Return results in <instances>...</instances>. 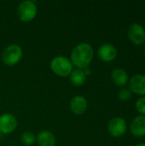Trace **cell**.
<instances>
[{
  "label": "cell",
  "instance_id": "cell-1",
  "mask_svg": "<svg viewBox=\"0 0 145 146\" xmlns=\"http://www.w3.org/2000/svg\"><path fill=\"white\" fill-rule=\"evenodd\" d=\"M93 56L94 50L92 46L88 43H80L72 50L70 61L76 68L84 69L91 65Z\"/></svg>",
  "mask_w": 145,
  "mask_h": 146
},
{
  "label": "cell",
  "instance_id": "cell-2",
  "mask_svg": "<svg viewBox=\"0 0 145 146\" xmlns=\"http://www.w3.org/2000/svg\"><path fill=\"white\" fill-rule=\"evenodd\" d=\"M50 66V69L56 75L63 78L69 76L73 69V66L70 59L62 56H58L54 57L51 60Z\"/></svg>",
  "mask_w": 145,
  "mask_h": 146
},
{
  "label": "cell",
  "instance_id": "cell-3",
  "mask_svg": "<svg viewBox=\"0 0 145 146\" xmlns=\"http://www.w3.org/2000/svg\"><path fill=\"white\" fill-rule=\"evenodd\" d=\"M16 12L17 16L21 21L29 22L36 17L38 9L34 2L26 0L19 3Z\"/></svg>",
  "mask_w": 145,
  "mask_h": 146
},
{
  "label": "cell",
  "instance_id": "cell-4",
  "mask_svg": "<svg viewBox=\"0 0 145 146\" xmlns=\"http://www.w3.org/2000/svg\"><path fill=\"white\" fill-rule=\"evenodd\" d=\"M23 50L18 44H10L7 46L2 54V60L7 66H15L21 59Z\"/></svg>",
  "mask_w": 145,
  "mask_h": 146
},
{
  "label": "cell",
  "instance_id": "cell-5",
  "mask_svg": "<svg viewBox=\"0 0 145 146\" xmlns=\"http://www.w3.org/2000/svg\"><path fill=\"white\" fill-rule=\"evenodd\" d=\"M127 36L132 44L141 45L145 43L144 27L138 23H133L128 27Z\"/></svg>",
  "mask_w": 145,
  "mask_h": 146
},
{
  "label": "cell",
  "instance_id": "cell-6",
  "mask_svg": "<svg viewBox=\"0 0 145 146\" xmlns=\"http://www.w3.org/2000/svg\"><path fill=\"white\" fill-rule=\"evenodd\" d=\"M126 122L121 117H114L108 124V131L109 134L115 138L123 136L126 132Z\"/></svg>",
  "mask_w": 145,
  "mask_h": 146
},
{
  "label": "cell",
  "instance_id": "cell-7",
  "mask_svg": "<svg viewBox=\"0 0 145 146\" xmlns=\"http://www.w3.org/2000/svg\"><path fill=\"white\" fill-rule=\"evenodd\" d=\"M17 127V120L12 114L5 113L0 115V133L9 134Z\"/></svg>",
  "mask_w": 145,
  "mask_h": 146
},
{
  "label": "cell",
  "instance_id": "cell-8",
  "mask_svg": "<svg viewBox=\"0 0 145 146\" xmlns=\"http://www.w3.org/2000/svg\"><path fill=\"white\" fill-rule=\"evenodd\" d=\"M129 90L137 95H145V75L140 74L133 75L129 81Z\"/></svg>",
  "mask_w": 145,
  "mask_h": 146
},
{
  "label": "cell",
  "instance_id": "cell-9",
  "mask_svg": "<svg viewBox=\"0 0 145 146\" xmlns=\"http://www.w3.org/2000/svg\"><path fill=\"white\" fill-rule=\"evenodd\" d=\"M97 55L103 62H110L116 58L117 50L111 44H103L99 47L97 50Z\"/></svg>",
  "mask_w": 145,
  "mask_h": 146
},
{
  "label": "cell",
  "instance_id": "cell-10",
  "mask_svg": "<svg viewBox=\"0 0 145 146\" xmlns=\"http://www.w3.org/2000/svg\"><path fill=\"white\" fill-rule=\"evenodd\" d=\"M87 105L88 104L85 98L80 95L73 97L69 103V108L71 111L76 115H83L87 110Z\"/></svg>",
  "mask_w": 145,
  "mask_h": 146
},
{
  "label": "cell",
  "instance_id": "cell-11",
  "mask_svg": "<svg viewBox=\"0 0 145 146\" xmlns=\"http://www.w3.org/2000/svg\"><path fill=\"white\" fill-rule=\"evenodd\" d=\"M131 133L136 138L145 136V115H138L134 118L130 126Z\"/></svg>",
  "mask_w": 145,
  "mask_h": 146
},
{
  "label": "cell",
  "instance_id": "cell-12",
  "mask_svg": "<svg viewBox=\"0 0 145 146\" xmlns=\"http://www.w3.org/2000/svg\"><path fill=\"white\" fill-rule=\"evenodd\" d=\"M36 141L39 146H55L56 144V136L48 130L41 131L36 136Z\"/></svg>",
  "mask_w": 145,
  "mask_h": 146
},
{
  "label": "cell",
  "instance_id": "cell-13",
  "mask_svg": "<svg viewBox=\"0 0 145 146\" xmlns=\"http://www.w3.org/2000/svg\"><path fill=\"white\" fill-rule=\"evenodd\" d=\"M111 78H112V80L113 82L120 86V87H123L125 86L127 82H128V74L127 72L123 69V68H115L112 74H111Z\"/></svg>",
  "mask_w": 145,
  "mask_h": 146
},
{
  "label": "cell",
  "instance_id": "cell-14",
  "mask_svg": "<svg viewBox=\"0 0 145 146\" xmlns=\"http://www.w3.org/2000/svg\"><path fill=\"white\" fill-rule=\"evenodd\" d=\"M69 78L70 81L74 86H81L85 84L86 80V76L83 69L79 68H73L69 75Z\"/></svg>",
  "mask_w": 145,
  "mask_h": 146
},
{
  "label": "cell",
  "instance_id": "cell-15",
  "mask_svg": "<svg viewBox=\"0 0 145 146\" xmlns=\"http://www.w3.org/2000/svg\"><path fill=\"white\" fill-rule=\"evenodd\" d=\"M36 141V136L33 133L26 131L21 135V142L26 146L32 145Z\"/></svg>",
  "mask_w": 145,
  "mask_h": 146
},
{
  "label": "cell",
  "instance_id": "cell-16",
  "mask_svg": "<svg viewBox=\"0 0 145 146\" xmlns=\"http://www.w3.org/2000/svg\"><path fill=\"white\" fill-rule=\"evenodd\" d=\"M132 92L129 90V88L123 87L120 89L118 92V98L122 102H126V101H128L132 98Z\"/></svg>",
  "mask_w": 145,
  "mask_h": 146
},
{
  "label": "cell",
  "instance_id": "cell-17",
  "mask_svg": "<svg viewBox=\"0 0 145 146\" xmlns=\"http://www.w3.org/2000/svg\"><path fill=\"white\" fill-rule=\"evenodd\" d=\"M136 110L141 115H145V97H141L137 100Z\"/></svg>",
  "mask_w": 145,
  "mask_h": 146
},
{
  "label": "cell",
  "instance_id": "cell-18",
  "mask_svg": "<svg viewBox=\"0 0 145 146\" xmlns=\"http://www.w3.org/2000/svg\"><path fill=\"white\" fill-rule=\"evenodd\" d=\"M83 71H84V73H85V76L87 77V76H89V75H91V68L88 67V68H84L83 69Z\"/></svg>",
  "mask_w": 145,
  "mask_h": 146
},
{
  "label": "cell",
  "instance_id": "cell-19",
  "mask_svg": "<svg viewBox=\"0 0 145 146\" xmlns=\"http://www.w3.org/2000/svg\"><path fill=\"white\" fill-rule=\"evenodd\" d=\"M135 146H145V143H141V144H138V145H136Z\"/></svg>",
  "mask_w": 145,
  "mask_h": 146
},
{
  "label": "cell",
  "instance_id": "cell-20",
  "mask_svg": "<svg viewBox=\"0 0 145 146\" xmlns=\"http://www.w3.org/2000/svg\"><path fill=\"white\" fill-rule=\"evenodd\" d=\"M144 54H145V47H144Z\"/></svg>",
  "mask_w": 145,
  "mask_h": 146
}]
</instances>
